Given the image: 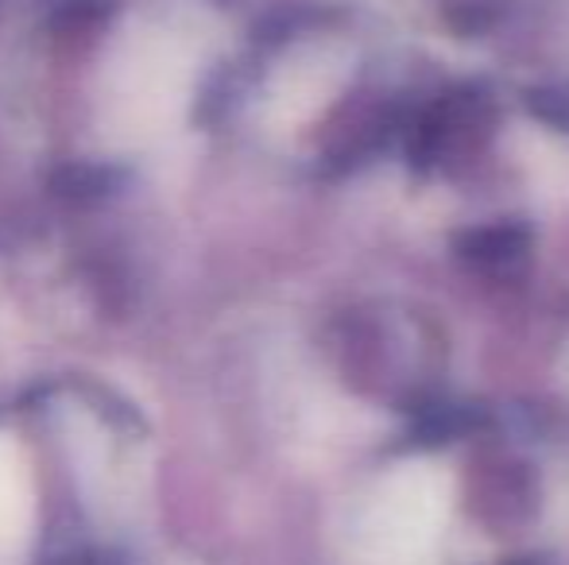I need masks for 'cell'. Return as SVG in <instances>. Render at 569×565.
<instances>
[{
	"instance_id": "277c9868",
	"label": "cell",
	"mask_w": 569,
	"mask_h": 565,
	"mask_svg": "<svg viewBox=\"0 0 569 565\" xmlns=\"http://www.w3.org/2000/svg\"><path fill=\"white\" fill-rule=\"evenodd\" d=\"M516 565H531V562H516Z\"/></svg>"
},
{
	"instance_id": "7a4b0ae2",
	"label": "cell",
	"mask_w": 569,
	"mask_h": 565,
	"mask_svg": "<svg viewBox=\"0 0 569 565\" xmlns=\"http://www.w3.org/2000/svg\"><path fill=\"white\" fill-rule=\"evenodd\" d=\"M438 519V504H435V488L430 481H411L391 484L380 496L368 523V543L372 546H422L435 531Z\"/></svg>"
},
{
	"instance_id": "6da1fadb",
	"label": "cell",
	"mask_w": 569,
	"mask_h": 565,
	"mask_svg": "<svg viewBox=\"0 0 569 565\" xmlns=\"http://www.w3.org/2000/svg\"><path fill=\"white\" fill-rule=\"evenodd\" d=\"M194 85L187 39L163 23L128 28L98 82V129L117 148H151L182 121Z\"/></svg>"
},
{
	"instance_id": "3957f363",
	"label": "cell",
	"mask_w": 569,
	"mask_h": 565,
	"mask_svg": "<svg viewBox=\"0 0 569 565\" xmlns=\"http://www.w3.org/2000/svg\"><path fill=\"white\" fill-rule=\"evenodd\" d=\"M36 527V488L28 457L8 434H0V562L16 558Z\"/></svg>"
}]
</instances>
